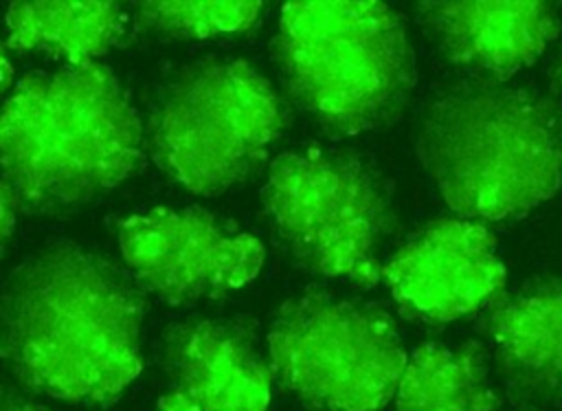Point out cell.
I'll list each match as a JSON object with an SVG mask.
<instances>
[{
    "instance_id": "6da1fadb",
    "label": "cell",
    "mask_w": 562,
    "mask_h": 411,
    "mask_svg": "<svg viewBox=\"0 0 562 411\" xmlns=\"http://www.w3.org/2000/svg\"><path fill=\"white\" fill-rule=\"evenodd\" d=\"M4 356L29 389L108 402L140 371L143 299L127 277L75 244L24 259L4 292Z\"/></svg>"
},
{
    "instance_id": "7a4b0ae2",
    "label": "cell",
    "mask_w": 562,
    "mask_h": 411,
    "mask_svg": "<svg viewBox=\"0 0 562 411\" xmlns=\"http://www.w3.org/2000/svg\"><path fill=\"white\" fill-rule=\"evenodd\" d=\"M4 180L22 202L75 204L123 182L140 156V125L103 64L26 75L2 114Z\"/></svg>"
},
{
    "instance_id": "3957f363",
    "label": "cell",
    "mask_w": 562,
    "mask_h": 411,
    "mask_svg": "<svg viewBox=\"0 0 562 411\" xmlns=\"http://www.w3.org/2000/svg\"><path fill=\"white\" fill-rule=\"evenodd\" d=\"M417 152L446 204L468 220L522 215L562 180V125L553 108L494 84L459 86L435 99Z\"/></svg>"
},
{
    "instance_id": "277c9868",
    "label": "cell",
    "mask_w": 562,
    "mask_h": 411,
    "mask_svg": "<svg viewBox=\"0 0 562 411\" xmlns=\"http://www.w3.org/2000/svg\"><path fill=\"white\" fill-rule=\"evenodd\" d=\"M274 57L294 101L342 136L393 116L415 81L406 29L382 2H288Z\"/></svg>"
},
{
    "instance_id": "5b68a950",
    "label": "cell",
    "mask_w": 562,
    "mask_h": 411,
    "mask_svg": "<svg viewBox=\"0 0 562 411\" xmlns=\"http://www.w3.org/2000/svg\"><path fill=\"white\" fill-rule=\"evenodd\" d=\"M283 125L279 97L248 62L209 57L184 68L149 121L158 167L191 193L213 196L246 178Z\"/></svg>"
},
{
    "instance_id": "8992f818",
    "label": "cell",
    "mask_w": 562,
    "mask_h": 411,
    "mask_svg": "<svg viewBox=\"0 0 562 411\" xmlns=\"http://www.w3.org/2000/svg\"><path fill=\"white\" fill-rule=\"evenodd\" d=\"M270 220L310 270L375 286L391 209L378 176L356 156L301 149L277 156L263 189Z\"/></svg>"
},
{
    "instance_id": "52a82bcc",
    "label": "cell",
    "mask_w": 562,
    "mask_h": 411,
    "mask_svg": "<svg viewBox=\"0 0 562 411\" xmlns=\"http://www.w3.org/2000/svg\"><path fill=\"white\" fill-rule=\"evenodd\" d=\"M268 356L274 376L316 411H380L408 363L384 310L331 295L285 303Z\"/></svg>"
},
{
    "instance_id": "ba28073f",
    "label": "cell",
    "mask_w": 562,
    "mask_h": 411,
    "mask_svg": "<svg viewBox=\"0 0 562 411\" xmlns=\"http://www.w3.org/2000/svg\"><path fill=\"white\" fill-rule=\"evenodd\" d=\"M123 259L138 284L176 303L226 295L263 264L261 242L202 209H151L119 224Z\"/></svg>"
},
{
    "instance_id": "9c48e42d",
    "label": "cell",
    "mask_w": 562,
    "mask_h": 411,
    "mask_svg": "<svg viewBox=\"0 0 562 411\" xmlns=\"http://www.w3.org/2000/svg\"><path fill=\"white\" fill-rule=\"evenodd\" d=\"M382 275L402 310L437 323L494 303L505 286L494 237L468 218L430 222L389 259Z\"/></svg>"
},
{
    "instance_id": "30bf717a",
    "label": "cell",
    "mask_w": 562,
    "mask_h": 411,
    "mask_svg": "<svg viewBox=\"0 0 562 411\" xmlns=\"http://www.w3.org/2000/svg\"><path fill=\"white\" fill-rule=\"evenodd\" d=\"M165 365L158 411H266L270 402L272 365L237 323L178 325L167 338Z\"/></svg>"
},
{
    "instance_id": "8fae6325",
    "label": "cell",
    "mask_w": 562,
    "mask_h": 411,
    "mask_svg": "<svg viewBox=\"0 0 562 411\" xmlns=\"http://www.w3.org/2000/svg\"><path fill=\"white\" fill-rule=\"evenodd\" d=\"M419 13L441 51L465 68L507 77L529 66L558 33L549 2H424Z\"/></svg>"
},
{
    "instance_id": "7c38bea8",
    "label": "cell",
    "mask_w": 562,
    "mask_h": 411,
    "mask_svg": "<svg viewBox=\"0 0 562 411\" xmlns=\"http://www.w3.org/2000/svg\"><path fill=\"white\" fill-rule=\"evenodd\" d=\"M487 332L505 374L525 389L562 387V279L498 297Z\"/></svg>"
},
{
    "instance_id": "4fadbf2b",
    "label": "cell",
    "mask_w": 562,
    "mask_h": 411,
    "mask_svg": "<svg viewBox=\"0 0 562 411\" xmlns=\"http://www.w3.org/2000/svg\"><path fill=\"white\" fill-rule=\"evenodd\" d=\"M116 2H13L7 11V44L42 51L70 64H90L121 35Z\"/></svg>"
},
{
    "instance_id": "5bb4252c",
    "label": "cell",
    "mask_w": 562,
    "mask_h": 411,
    "mask_svg": "<svg viewBox=\"0 0 562 411\" xmlns=\"http://www.w3.org/2000/svg\"><path fill=\"white\" fill-rule=\"evenodd\" d=\"M496 404L485 356L474 343L417 347L395 391L397 411H494Z\"/></svg>"
},
{
    "instance_id": "9a60e30c",
    "label": "cell",
    "mask_w": 562,
    "mask_h": 411,
    "mask_svg": "<svg viewBox=\"0 0 562 411\" xmlns=\"http://www.w3.org/2000/svg\"><path fill=\"white\" fill-rule=\"evenodd\" d=\"M259 11V2H138L136 22L165 37L195 40L246 31Z\"/></svg>"
},
{
    "instance_id": "2e32d148",
    "label": "cell",
    "mask_w": 562,
    "mask_h": 411,
    "mask_svg": "<svg viewBox=\"0 0 562 411\" xmlns=\"http://www.w3.org/2000/svg\"><path fill=\"white\" fill-rule=\"evenodd\" d=\"M20 198L13 191V187L4 180L2 182V242L7 244L11 237V229H13V220L18 218V207H20Z\"/></svg>"
},
{
    "instance_id": "e0dca14e",
    "label": "cell",
    "mask_w": 562,
    "mask_h": 411,
    "mask_svg": "<svg viewBox=\"0 0 562 411\" xmlns=\"http://www.w3.org/2000/svg\"><path fill=\"white\" fill-rule=\"evenodd\" d=\"M2 411H46V409H44V407H40V404H33V402H24V400H11V398H7V400H4Z\"/></svg>"
}]
</instances>
